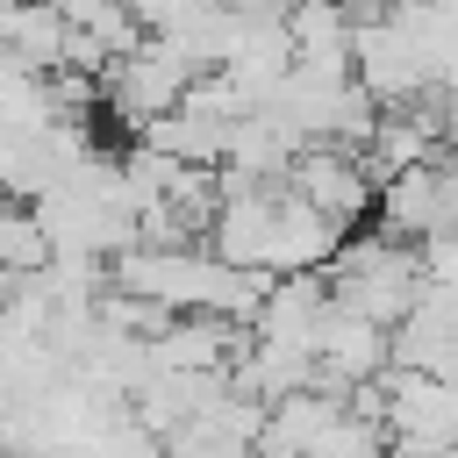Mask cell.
Returning a JSON list of instances; mask_svg holds the SVG:
<instances>
[{"label": "cell", "instance_id": "obj_1", "mask_svg": "<svg viewBox=\"0 0 458 458\" xmlns=\"http://www.w3.org/2000/svg\"><path fill=\"white\" fill-rule=\"evenodd\" d=\"M329 301L394 329L422 301V258L408 250V236H344L329 258Z\"/></svg>", "mask_w": 458, "mask_h": 458}, {"label": "cell", "instance_id": "obj_2", "mask_svg": "<svg viewBox=\"0 0 458 458\" xmlns=\"http://www.w3.org/2000/svg\"><path fill=\"white\" fill-rule=\"evenodd\" d=\"M186 86H193V64H186L179 43H165V36L129 43V50L100 72V100H107V114H122L136 136H143L150 122H165V114L186 100Z\"/></svg>", "mask_w": 458, "mask_h": 458}, {"label": "cell", "instance_id": "obj_3", "mask_svg": "<svg viewBox=\"0 0 458 458\" xmlns=\"http://www.w3.org/2000/svg\"><path fill=\"white\" fill-rule=\"evenodd\" d=\"M286 186H293L315 215H329L344 236L379 208V179H372V165H365L358 150H344V143H308V150L286 165Z\"/></svg>", "mask_w": 458, "mask_h": 458}, {"label": "cell", "instance_id": "obj_4", "mask_svg": "<svg viewBox=\"0 0 458 458\" xmlns=\"http://www.w3.org/2000/svg\"><path fill=\"white\" fill-rule=\"evenodd\" d=\"M57 14H64V29H72V36L100 43L107 57H122L129 43H143V21H136V7H129V0H57Z\"/></svg>", "mask_w": 458, "mask_h": 458}]
</instances>
